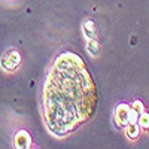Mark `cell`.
Masks as SVG:
<instances>
[{"mask_svg": "<svg viewBox=\"0 0 149 149\" xmlns=\"http://www.w3.org/2000/svg\"><path fill=\"white\" fill-rule=\"evenodd\" d=\"M95 106V88L81 57L61 54L43 88V115L49 131L66 136L86 121Z\"/></svg>", "mask_w": 149, "mask_h": 149, "instance_id": "obj_1", "label": "cell"}, {"mask_svg": "<svg viewBox=\"0 0 149 149\" xmlns=\"http://www.w3.org/2000/svg\"><path fill=\"white\" fill-rule=\"evenodd\" d=\"M21 63V55L17 49H9L2 57V66L6 70H15Z\"/></svg>", "mask_w": 149, "mask_h": 149, "instance_id": "obj_2", "label": "cell"}, {"mask_svg": "<svg viewBox=\"0 0 149 149\" xmlns=\"http://www.w3.org/2000/svg\"><path fill=\"white\" fill-rule=\"evenodd\" d=\"M130 106L128 104H119L116 107V112H115V118L119 124H122V125H127L128 124V113H130Z\"/></svg>", "mask_w": 149, "mask_h": 149, "instance_id": "obj_3", "label": "cell"}, {"mask_svg": "<svg viewBox=\"0 0 149 149\" xmlns=\"http://www.w3.org/2000/svg\"><path fill=\"white\" fill-rule=\"evenodd\" d=\"M30 143H31L30 134H29L27 131L21 130V131L15 136V146H17L18 149H26V148L30 146Z\"/></svg>", "mask_w": 149, "mask_h": 149, "instance_id": "obj_4", "label": "cell"}, {"mask_svg": "<svg viewBox=\"0 0 149 149\" xmlns=\"http://www.w3.org/2000/svg\"><path fill=\"white\" fill-rule=\"evenodd\" d=\"M86 49L90 51V54L93 57H97L98 55V52H100V46H98V42L95 40V37L88 39V42H86Z\"/></svg>", "mask_w": 149, "mask_h": 149, "instance_id": "obj_5", "label": "cell"}, {"mask_svg": "<svg viewBox=\"0 0 149 149\" xmlns=\"http://www.w3.org/2000/svg\"><path fill=\"white\" fill-rule=\"evenodd\" d=\"M139 128H140V125L137 122H128L127 124V136L130 139H136L139 136Z\"/></svg>", "mask_w": 149, "mask_h": 149, "instance_id": "obj_6", "label": "cell"}, {"mask_svg": "<svg viewBox=\"0 0 149 149\" xmlns=\"http://www.w3.org/2000/svg\"><path fill=\"white\" fill-rule=\"evenodd\" d=\"M84 33L86 36V39H91L94 37V22L93 21H86L84 24Z\"/></svg>", "mask_w": 149, "mask_h": 149, "instance_id": "obj_7", "label": "cell"}, {"mask_svg": "<svg viewBox=\"0 0 149 149\" xmlns=\"http://www.w3.org/2000/svg\"><path fill=\"white\" fill-rule=\"evenodd\" d=\"M137 124H139L140 127H143V128H149V113H145V112L139 113Z\"/></svg>", "mask_w": 149, "mask_h": 149, "instance_id": "obj_8", "label": "cell"}, {"mask_svg": "<svg viewBox=\"0 0 149 149\" xmlns=\"http://www.w3.org/2000/svg\"><path fill=\"white\" fill-rule=\"evenodd\" d=\"M139 118V112L136 109H130V113H128V122H137Z\"/></svg>", "mask_w": 149, "mask_h": 149, "instance_id": "obj_9", "label": "cell"}, {"mask_svg": "<svg viewBox=\"0 0 149 149\" xmlns=\"http://www.w3.org/2000/svg\"><path fill=\"white\" fill-rule=\"evenodd\" d=\"M133 109H136V110L139 112V113H142V112H143V104H142V102L136 100V102L133 103Z\"/></svg>", "mask_w": 149, "mask_h": 149, "instance_id": "obj_10", "label": "cell"}]
</instances>
